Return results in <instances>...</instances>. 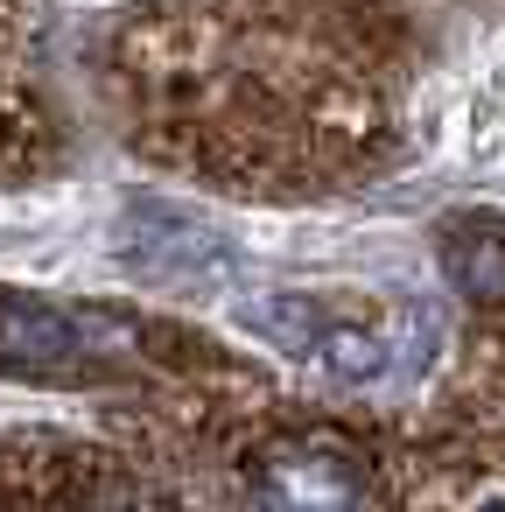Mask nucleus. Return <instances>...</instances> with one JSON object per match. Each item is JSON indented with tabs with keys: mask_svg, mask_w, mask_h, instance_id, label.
Instances as JSON below:
<instances>
[{
	"mask_svg": "<svg viewBox=\"0 0 505 512\" xmlns=\"http://www.w3.org/2000/svg\"><path fill=\"white\" fill-rule=\"evenodd\" d=\"M260 512H372V477L337 435H274L253 456Z\"/></svg>",
	"mask_w": 505,
	"mask_h": 512,
	"instance_id": "f257e3e1",
	"label": "nucleus"
},
{
	"mask_svg": "<svg viewBox=\"0 0 505 512\" xmlns=\"http://www.w3.org/2000/svg\"><path fill=\"white\" fill-rule=\"evenodd\" d=\"M463 512H505V491H477V498H470Z\"/></svg>",
	"mask_w": 505,
	"mask_h": 512,
	"instance_id": "f03ea898",
	"label": "nucleus"
}]
</instances>
